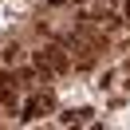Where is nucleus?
Listing matches in <instances>:
<instances>
[{"mask_svg": "<svg viewBox=\"0 0 130 130\" xmlns=\"http://www.w3.org/2000/svg\"><path fill=\"white\" fill-rule=\"evenodd\" d=\"M36 67H40L43 75H67V67H71V59H67V47L63 43H51V47H43V51H36Z\"/></svg>", "mask_w": 130, "mask_h": 130, "instance_id": "nucleus-1", "label": "nucleus"}, {"mask_svg": "<svg viewBox=\"0 0 130 130\" xmlns=\"http://www.w3.org/2000/svg\"><path fill=\"white\" fill-rule=\"evenodd\" d=\"M47 110H55V99H51V91H40V95H32L24 106H20V122H36Z\"/></svg>", "mask_w": 130, "mask_h": 130, "instance_id": "nucleus-2", "label": "nucleus"}, {"mask_svg": "<svg viewBox=\"0 0 130 130\" xmlns=\"http://www.w3.org/2000/svg\"><path fill=\"white\" fill-rule=\"evenodd\" d=\"M59 122H63V126H87V122H95V110H91V106H79V110H63V114H59Z\"/></svg>", "mask_w": 130, "mask_h": 130, "instance_id": "nucleus-3", "label": "nucleus"}, {"mask_svg": "<svg viewBox=\"0 0 130 130\" xmlns=\"http://www.w3.org/2000/svg\"><path fill=\"white\" fill-rule=\"evenodd\" d=\"M0 59H4V63H20V43H8V47H4V51H0Z\"/></svg>", "mask_w": 130, "mask_h": 130, "instance_id": "nucleus-4", "label": "nucleus"}, {"mask_svg": "<svg viewBox=\"0 0 130 130\" xmlns=\"http://www.w3.org/2000/svg\"><path fill=\"white\" fill-rule=\"evenodd\" d=\"M114 75H118V71H103V75H99V87L110 91V87H114Z\"/></svg>", "mask_w": 130, "mask_h": 130, "instance_id": "nucleus-5", "label": "nucleus"}, {"mask_svg": "<svg viewBox=\"0 0 130 130\" xmlns=\"http://www.w3.org/2000/svg\"><path fill=\"white\" fill-rule=\"evenodd\" d=\"M71 4H87V0H71Z\"/></svg>", "mask_w": 130, "mask_h": 130, "instance_id": "nucleus-6", "label": "nucleus"}]
</instances>
